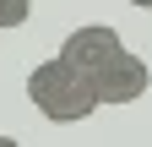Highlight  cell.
<instances>
[{"mask_svg": "<svg viewBox=\"0 0 152 147\" xmlns=\"http://www.w3.org/2000/svg\"><path fill=\"white\" fill-rule=\"evenodd\" d=\"M27 104H33L44 120H54V125H76V120H87L92 109H98V93H92V82H87L71 60L49 54L44 65L27 71Z\"/></svg>", "mask_w": 152, "mask_h": 147, "instance_id": "1", "label": "cell"}, {"mask_svg": "<svg viewBox=\"0 0 152 147\" xmlns=\"http://www.w3.org/2000/svg\"><path fill=\"white\" fill-rule=\"evenodd\" d=\"M152 87V65L141 60L136 49H120L114 60L92 76V93H98V109L109 104V109H120V104H136L141 93Z\"/></svg>", "mask_w": 152, "mask_h": 147, "instance_id": "2", "label": "cell"}, {"mask_svg": "<svg viewBox=\"0 0 152 147\" xmlns=\"http://www.w3.org/2000/svg\"><path fill=\"white\" fill-rule=\"evenodd\" d=\"M120 49H125V44H120V33H114L109 22H87V27H71V33H65L60 60H71V65L92 82V76H98V71H103Z\"/></svg>", "mask_w": 152, "mask_h": 147, "instance_id": "3", "label": "cell"}, {"mask_svg": "<svg viewBox=\"0 0 152 147\" xmlns=\"http://www.w3.org/2000/svg\"><path fill=\"white\" fill-rule=\"evenodd\" d=\"M27 16H33V0H0V27H22L27 22Z\"/></svg>", "mask_w": 152, "mask_h": 147, "instance_id": "4", "label": "cell"}, {"mask_svg": "<svg viewBox=\"0 0 152 147\" xmlns=\"http://www.w3.org/2000/svg\"><path fill=\"white\" fill-rule=\"evenodd\" d=\"M130 6H141V11H152V0H130Z\"/></svg>", "mask_w": 152, "mask_h": 147, "instance_id": "5", "label": "cell"}]
</instances>
